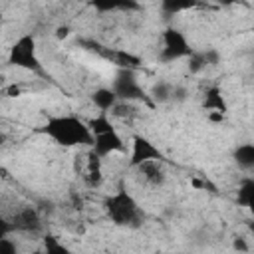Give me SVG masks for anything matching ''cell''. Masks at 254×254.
Here are the masks:
<instances>
[{
  "label": "cell",
  "instance_id": "cb8c5ba5",
  "mask_svg": "<svg viewBox=\"0 0 254 254\" xmlns=\"http://www.w3.org/2000/svg\"><path fill=\"white\" fill-rule=\"evenodd\" d=\"M187 97H189L187 87H183V85H175V87H173V101L181 103V101H185Z\"/></svg>",
  "mask_w": 254,
  "mask_h": 254
},
{
  "label": "cell",
  "instance_id": "5bb4252c",
  "mask_svg": "<svg viewBox=\"0 0 254 254\" xmlns=\"http://www.w3.org/2000/svg\"><path fill=\"white\" fill-rule=\"evenodd\" d=\"M202 107L208 109V111H220V113H226L228 111V105H226V99L222 95V91L212 85L204 91V97H202Z\"/></svg>",
  "mask_w": 254,
  "mask_h": 254
},
{
  "label": "cell",
  "instance_id": "44dd1931",
  "mask_svg": "<svg viewBox=\"0 0 254 254\" xmlns=\"http://www.w3.org/2000/svg\"><path fill=\"white\" fill-rule=\"evenodd\" d=\"M44 248L48 250V254H67V248L64 244H60L58 236H54V234L44 236Z\"/></svg>",
  "mask_w": 254,
  "mask_h": 254
},
{
  "label": "cell",
  "instance_id": "9a60e30c",
  "mask_svg": "<svg viewBox=\"0 0 254 254\" xmlns=\"http://www.w3.org/2000/svg\"><path fill=\"white\" fill-rule=\"evenodd\" d=\"M232 159L234 163L244 169V171H250L254 167V143H244V145H238L232 153Z\"/></svg>",
  "mask_w": 254,
  "mask_h": 254
},
{
  "label": "cell",
  "instance_id": "ba28073f",
  "mask_svg": "<svg viewBox=\"0 0 254 254\" xmlns=\"http://www.w3.org/2000/svg\"><path fill=\"white\" fill-rule=\"evenodd\" d=\"M12 224H14V230L30 234V232H38L42 228V218H40V212L34 206H24V208L14 212Z\"/></svg>",
  "mask_w": 254,
  "mask_h": 254
},
{
  "label": "cell",
  "instance_id": "d6a6232c",
  "mask_svg": "<svg viewBox=\"0 0 254 254\" xmlns=\"http://www.w3.org/2000/svg\"><path fill=\"white\" fill-rule=\"evenodd\" d=\"M250 171H252V175H254V167H252V169H250Z\"/></svg>",
  "mask_w": 254,
  "mask_h": 254
},
{
  "label": "cell",
  "instance_id": "1f68e13d",
  "mask_svg": "<svg viewBox=\"0 0 254 254\" xmlns=\"http://www.w3.org/2000/svg\"><path fill=\"white\" fill-rule=\"evenodd\" d=\"M248 228H250V232L254 234V222H250V224H248Z\"/></svg>",
  "mask_w": 254,
  "mask_h": 254
},
{
  "label": "cell",
  "instance_id": "52a82bcc",
  "mask_svg": "<svg viewBox=\"0 0 254 254\" xmlns=\"http://www.w3.org/2000/svg\"><path fill=\"white\" fill-rule=\"evenodd\" d=\"M97 56H101L107 62L115 64L119 69H137L143 64V60L137 54H131L127 50H111V48H105V46H101Z\"/></svg>",
  "mask_w": 254,
  "mask_h": 254
},
{
  "label": "cell",
  "instance_id": "277c9868",
  "mask_svg": "<svg viewBox=\"0 0 254 254\" xmlns=\"http://www.w3.org/2000/svg\"><path fill=\"white\" fill-rule=\"evenodd\" d=\"M190 46H189V40L187 36L177 30V28H167L163 32V50L159 54V60L161 62H175V60H181V58H189L190 56Z\"/></svg>",
  "mask_w": 254,
  "mask_h": 254
},
{
  "label": "cell",
  "instance_id": "5b68a950",
  "mask_svg": "<svg viewBox=\"0 0 254 254\" xmlns=\"http://www.w3.org/2000/svg\"><path fill=\"white\" fill-rule=\"evenodd\" d=\"M113 91L123 101H147L145 89L139 85L135 77V69H119L113 79Z\"/></svg>",
  "mask_w": 254,
  "mask_h": 254
},
{
  "label": "cell",
  "instance_id": "4fadbf2b",
  "mask_svg": "<svg viewBox=\"0 0 254 254\" xmlns=\"http://www.w3.org/2000/svg\"><path fill=\"white\" fill-rule=\"evenodd\" d=\"M91 101H93V105L97 107V109H101V111H109V109H113L115 107V103L119 101V97H117V93L113 91V87H99V89H95L93 93H91Z\"/></svg>",
  "mask_w": 254,
  "mask_h": 254
},
{
  "label": "cell",
  "instance_id": "603a6c76",
  "mask_svg": "<svg viewBox=\"0 0 254 254\" xmlns=\"http://www.w3.org/2000/svg\"><path fill=\"white\" fill-rule=\"evenodd\" d=\"M204 60H206V65H218V64H220V54H218V50H214V48L204 50Z\"/></svg>",
  "mask_w": 254,
  "mask_h": 254
},
{
  "label": "cell",
  "instance_id": "ffe728a7",
  "mask_svg": "<svg viewBox=\"0 0 254 254\" xmlns=\"http://www.w3.org/2000/svg\"><path fill=\"white\" fill-rule=\"evenodd\" d=\"M206 67V60H204V52H190V56L187 58V69L190 73H198Z\"/></svg>",
  "mask_w": 254,
  "mask_h": 254
},
{
  "label": "cell",
  "instance_id": "484cf974",
  "mask_svg": "<svg viewBox=\"0 0 254 254\" xmlns=\"http://www.w3.org/2000/svg\"><path fill=\"white\" fill-rule=\"evenodd\" d=\"M232 248L234 250H238V252H248V242H246V238H242V236H236L234 240H232Z\"/></svg>",
  "mask_w": 254,
  "mask_h": 254
},
{
  "label": "cell",
  "instance_id": "4316f807",
  "mask_svg": "<svg viewBox=\"0 0 254 254\" xmlns=\"http://www.w3.org/2000/svg\"><path fill=\"white\" fill-rule=\"evenodd\" d=\"M67 34H69V28L67 26H60L58 30H56V36L62 40V38H67Z\"/></svg>",
  "mask_w": 254,
  "mask_h": 254
},
{
  "label": "cell",
  "instance_id": "7a4b0ae2",
  "mask_svg": "<svg viewBox=\"0 0 254 254\" xmlns=\"http://www.w3.org/2000/svg\"><path fill=\"white\" fill-rule=\"evenodd\" d=\"M105 212L111 218L113 224L117 226H129V228H139L145 214L139 208L137 200L127 192V190H117L115 194H109L103 200Z\"/></svg>",
  "mask_w": 254,
  "mask_h": 254
},
{
  "label": "cell",
  "instance_id": "8992f818",
  "mask_svg": "<svg viewBox=\"0 0 254 254\" xmlns=\"http://www.w3.org/2000/svg\"><path fill=\"white\" fill-rule=\"evenodd\" d=\"M151 159H159V161H163L165 155H163L161 149H159L155 143H151L147 137L137 135V137L133 139V151H131L129 167L135 169L137 165H141V163H145V161H151Z\"/></svg>",
  "mask_w": 254,
  "mask_h": 254
},
{
  "label": "cell",
  "instance_id": "d4e9b609",
  "mask_svg": "<svg viewBox=\"0 0 254 254\" xmlns=\"http://www.w3.org/2000/svg\"><path fill=\"white\" fill-rule=\"evenodd\" d=\"M0 252L2 254H16V244L10 242L6 236H2L0 238Z\"/></svg>",
  "mask_w": 254,
  "mask_h": 254
},
{
  "label": "cell",
  "instance_id": "6da1fadb",
  "mask_svg": "<svg viewBox=\"0 0 254 254\" xmlns=\"http://www.w3.org/2000/svg\"><path fill=\"white\" fill-rule=\"evenodd\" d=\"M42 131L52 137L62 147H89L93 145V133L87 123H83L75 115H58L50 117Z\"/></svg>",
  "mask_w": 254,
  "mask_h": 254
},
{
  "label": "cell",
  "instance_id": "9c48e42d",
  "mask_svg": "<svg viewBox=\"0 0 254 254\" xmlns=\"http://www.w3.org/2000/svg\"><path fill=\"white\" fill-rule=\"evenodd\" d=\"M141 181H145L149 187H161L165 181H167V171H165V165L163 161L159 159H151V161H145L141 165L135 167Z\"/></svg>",
  "mask_w": 254,
  "mask_h": 254
},
{
  "label": "cell",
  "instance_id": "7c38bea8",
  "mask_svg": "<svg viewBox=\"0 0 254 254\" xmlns=\"http://www.w3.org/2000/svg\"><path fill=\"white\" fill-rule=\"evenodd\" d=\"M83 183L89 189H95L103 183V175H101V157L91 149V153L87 155V171L83 175Z\"/></svg>",
  "mask_w": 254,
  "mask_h": 254
},
{
  "label": "cell",
  "instance_id": "8fae6325",
  "mask_svg": "<svg viewBox=\"0 0 254 254\" xmlns=\"http://www.w3.org/2000/svg\"><path fill=\"white\" fill-rule=\"evenodd\" d=\"M91 6L105 14V12H115V10H123V12H135L141 10V4L137 0H91Z\"/></svg>",
  "mask_w": 254,
  "mask_h": 254
},
{
  "label": "cell",
  "instance_id": "e0dca14e",
  "mask_svg": "<svg viewBox=\"0 0 254 254\" xmlns=\"http://www.w3.org/2000/svg\"><path fill=\"white\" fill-rule=\"evenodd\" d=\"M159 2H161L163 12L165 14H171V16L198 6V0H159Z\"/></svg>",
  "mask_w": 254,
  "mask_h": 254
},
{
  "label": "cell",
  "instance_id": "2e32d148",
  "mask_svg": "<svg viewBox=\"0 0 254 254\" xmlns=\"http://www.w3.org/2000/svg\"><path fill=\"white\" fill-rule=\"evenodd\" d=\"M236 202L246 208L254 202V179H242L238 192H236Z\"/></svg>",
  "mask_w": 254,
  "mask_h": 254
},
{
  "label": "cell",
  "instance_id": "30bf717a",
  "mask_svg": "<svg viewBox=\"0 0 254 254\" xmlns=\"http://www.w3.org/2000/svg\"><path fill=\"white\" fill-rule=\"evenodd\" d=\"M93 151L99 155V157H105L109 153H115V151H123V139L119 137V133L115 129L111 131H105V133H99V135H93Z\"/></svg>",
  "mask_w": 254,
  "mask_h": 254
},
{
  "label": "cell",
  "instance_id": "ac0fdd59",
  "mask_svg": "<svg viewBox=\"0 0 254 254\" xmlns=\"http://www.w3.org/2000/svg\"><path fill=\"white\" fill-rule=\"evenodd\" d=\"M173 83L169 81H157L153 87H151V99L155 103H167L173 99Z\"/></svg>",
  "mask_w": 254,
  "mask_h": 254
},
{
  "label": "cell",
  "instance_id": "83f0119b",
  "mask_svg": "<svg viewBox=\"0 0 254 254\" xmlns=\"http://www.w3.org/2000/svg\"><path fill=\"white\" fill-rule=\"evenodd\" d=\"M6 95H8V97H18V95H20V87H18V85H10V87L6 89Z\"/></svg>",
  "mask_w": 254,
  "mask_h": 254
},
{
  "label": "cell",
  "instance_id": "f1b7e54d",
  "mask_svg": "<svg viewBox=\"0 0 254 254\" xmlns=\"http://www.w3.org/2000/svg\"><path fill=\"white\" fill-rule=\"evenodd\" d=\"M208 119L214 121V123H220V121L224 119V113H220V111H212V113L208 115Z\"/></svg>",
  "mask_w": 254,
  "mask_h": 254
},
{
  "label": "cell",
  "instance_id": "3957f363",
  "mask_svg": "<svg viewBox=\"0 0 254 254\" xmlns=\"http://www.w3.org/2000/svg\"><path fill=\"white\" fill-rule=\"evenodd\" d=\"M8 64L16 65V67H22V69H28V71H38V73L42 71V64H40L38 54H36L34 36L26 34V36L16 40V44L10 48Z\"/></svg>",
  "mask_w": 254,
  "mask_h": 254
},
{
  "label": "cell",
  "instance_id": "7402d4cb",
  "mask_svg": "<svg viewBox=\"0 0 254 254\" xmlns=\"http://www.w3.org/2000/svg\"><path fill=\"white\" fill-rule=\"evenodd\" d=\"M111 115H115V117H121V119H125V117H133V115H137V109L131 105V101H123V103H115V107L111 109Z\"/></svg>",
  "mask_w": 254,
  "mask_h": 254
},
{
  "label": "cell",
  "instance_id": "d6986e66",
  "mask_svg": "<svg viewBox=\"0 0 254 254\" xmlns=\"http://www.w3.org/2000/svg\"><path fill=\"white\" fill-rule=\"evenodd\" d=\"M87 125H89V129H91L93 135H99V133H105V131H111L113 129V125H111V121H109V117H107L105 111H101L97 117H91L87 121Z\"/></svg>",
  "mask_w": 254,
  "mask_h": 254
},
{
  "label": "cell",
  "instance_id": "f546056e",
  "mask_svg": "<svg viewBox=\"0 0 254 254\" xmlns=\"http://www.w3.org/2000/svg\"><path fill=\"white\" fill-rule=\"evenodd\" d=\"M214 4H218V6H232V4H236V2H240V0H212Z\"/></svg>",
  "mask_w": 254,
  "mask_h": 254
},
{
  "label": "cell",
  "instance_id": "4dcf8cb0",
  "mask_svg": "<svg viewBox=\"0 0 254 254\" xmlns=\"http://www.w3.org/2000/svg\"><path fill=\"white\" fill-rule=\"evenodd\" d=\"M248 210H250V214H252V216H254V202H252V204H250V206H248Z\"/></svg>",
  "mask_w": 254,
  "mask_h": 254
}]
</instances>
